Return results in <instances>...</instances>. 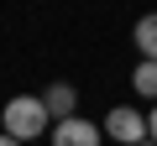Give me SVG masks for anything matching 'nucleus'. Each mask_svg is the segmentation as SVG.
Listing matches in <instances>:
<instances>
[{"label": "nucleus", "mask_w": 157, "mask_h": 146, "mask_svg": "<svg viewBox=\"0 0 157 146\" xmlns=\"http://www.w3.org/2000/svg\"><path fill=\"white\" fill-rule=\"evenodd\" d=\"M0 120H6V136H16V141H37L42 130H47V104H42V94H11L6 99V110H0Z\"/></svg>", "instance_id": "f257e3e1"}, {"label": "nucleus", "mask_w": 157, "mask_h": 146, "mask_svg": "<svg viewBox=\"0 0 157 146\" xmlns=\"http://www.w3.org/2000/svg\"><path fill=\"white\" fill-rule=\"evenodd\" d=\"M105 136L121 141V146H141V141H152V125H147V115L136 104H115L105 115Z\"/></svg>", "instance_id": "f03ea898"}, {"label": "nucleus", "mask_w": 157, "mask_h": 146, "mask_svg": "<svg viewBox=\"0 0 157 146\" xmlns=\"http://www.w3.org/2000/svg\"><path fill=\"white\" fill-rule=\"evenodd\" d=\"M100 141H105V125H94V120H84V115L52 125V146H100Z\"/></svg>", "instance_id": "7ed1b4c3"}, {"label": "nucleus", "mask_w": 157, "mask_h": 146, "mask_svg": "<svg viewBox=\"0 0 157 146\" xmlns=\"http://www.w3.org/2000/svg\"><path fill=\"white\" fill-rule=\"evenodd\" d=\"M42 104H47V115H52V120H73V104H78V89H73V84H47Z\"/></svg>", "instance_id": "20e7f679"}, {"label": "nucleus", "mask_w": 157, "mask_h": 146, "mask_svg": "<svg viewBox=\"0 0 157 146\" xmlns=\"http://www.w3.org/2000/svg\"><path fill=\"white\" fill-rule=\"evenodd\" d=\"M136 52H141L147 63H157V11H147V16L136 21Z\"/></svg>", "instance_id": "39448f33"}, {"label": "nucleus", "mask_w": 157, "mask_h": 146, "mask_svg": "<svg viewBox=\"0 0 157 146\" xmlns=\"http://www.w3.org/2000/svg\"><path fill=\"white\" fill-rule=\"evenodd\" d=\"M131 89H136L141 99H157V63H147V57H141V63L131 68Z\"/></svg>", "instance_id": "423d86ee"}, {"label": "nucleus", "mask_w": 157, "mask_h": 146, "mask_svg": "<svg viewBox=\"0 0 157 146\" xmlns=\"http://www.w3.org/2000/svg\"><path fill=\"white\" fill-rule=\"evenodd\" d=\"M147 125H152V141H157V104H152V115H147Z\"/></svg>", "instance_id": "0eeeda50"}, {"label": "nucleus", "mask_w": 157, "mask_h": 146, "mask_svg": "<svg viewBox=\"0 0 157 146\" xmlns=\"http://www.w3.org/2000/svg\"><path fill=\"white\" fill-rule=\"evenodd\" d=\"M0 146H21V141H16V136H6V130H0Z\"/></svg>", "instance_id": "6e6552de"}, {"label": "nucleus", "mask_w": 157, "mask_h": 146, "mask_svg": "<svg viewBox=\"0 0 157 146\" xmlns=\"http://www.w3.org/2000/svg\"><path fill=\"white\" fill-rule=\"evenodd\" d=\"M141 146H157V141H141Z\"/></svg>", "instance_id": "1a4fd4ad"}]
</instances>
